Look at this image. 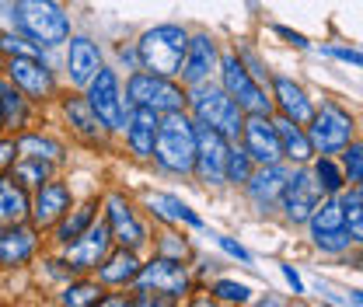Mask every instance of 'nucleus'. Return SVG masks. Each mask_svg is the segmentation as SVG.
I'll return each mask as SVG.
<instances>
[{
	"instance_id": "nucleus-1",
	"label": "nucleus",
	"mask_w": 363,
	"mask_h": 307,
	"mask_svg": "<svg viewBox=\"0 0 363 307\" xmlns=\"http://www.w3.org/2000/svg\"><path fill=\"white\" fill-rule=\"evenodd\" d=\"M154 157L161 168L185 175L196 168V130L192 123L182 116L179 108L168 112V119H157V136H154Z\"/></svg>"
},
{
	"instance_id": "nucleus-2",
	"label": "nucleus",
	"mask_w": 363,
	"mask_h": 307,
	"mask_svg": "<svg viewBox=\"0 0 363 307\" xmlns=\"http://www.w3.org/2000/svg\"><path fill=\"white\" fill-rule=\"evenodd\" d=\"M185 43H189V35L179 25H157V28L143 32V39L136 43L140 67L147 74H157V77H175L182 67V56H185Z\"/></svg>"
},
{
	"instance_id": "nucleus-3",
	"label": "nucleus",
	"mask_w": 363,
	"mask_h": 307,
	"mask_svg": "<svg viewBox=\"0 0 363 307\" xmlns=\"http://www.w3.org/2000/svg\"><path fill=\"white\" fill-rule=\"evenodd\" d=\"M18 28L39 45H60L70 39V21L60 4L52 0H18L14 4Z\"/></svg>"
},
{
	"instance_id": "nucleus-4",
	"label": "nucleus",
	"mask_w": 363,
	"mask_h": 307,
	"mask_svg": "<svg viewBox=\"0 0 363 307\" xmlns=\"http://www.w3.org/2000/svg\"><path fill=\"white\" fill-rule=\"evenodd\" d=\"M192 112L203 126H213L217 133H224L227 140H238L241 126H245V116L238 108V101L220 88H203V84H192Z\"/></svg>"
},
{
	"instance_id": "nucleus-5",
	"label": "nucleus",
	"mask_w": 363,
	"mask_h": 307,
	"mask_svg": "<svg viewBox=\"0 0 363 307\" xmlns=\"http://www.w3.org/2000/svg\"><path fill=\"white\" fill-rule=\"evenodd\" d=\"M220 74H224V91L238 101V108H248L252 116H269V108H272L269 98L252 81V74L245 70V63L234 52H227L224 60H220Z\"/></svg>"
},
{
	"instance_id": "nucleus-6",
	"label": "nucleus",
	"mask_w": 363,
	"mask_h": 307,
	"mask_svg": "<svg viewBox=\"0 0 363 307\" xmlns=\"http://www.w3.org/2000/svg\"><path fill=\"white\" fill-rule=\"evenodd\" d=\"M353 136V119L350 112H342L335 101H325L321 112L311 116V147H321V154H339Z\"/></svg>"
},
{
	"instance_id": "nucleus-7",
	"label": "nucleus",
	"mask_w": 363,
	"mask_h": 307,
	"mask_svg": "<svg viewBox=\"0 0 363 307\" xmlns=\"http://www.w3.org/2000/svg\"><path fill=\"white\" fill-rule=\"evenodd\" d=\"M91 91H88V105L91 112L98 116V123L101 126H108V130H123V98H119V81H116V74L112 70H105V67H98V74L88 81Z\"/></svg>"
},
{
	"instance_id": "nucleus-8",
	"label": "nucleus",
	"mask_w": 363,
	"mask_h": 307,
	"mask_svg": "<svg viewBox=\"0 0 363 307\" xmlns=\"http://www.w3.org/2000/svg\"><path fill=\"white\" fill-rule=\"evenodd\" d=\"M130 101L143 105V108H154V112H175L182 108V88H175L168 77H157V74H133L130 81Z\"/></svg>"
},
{
	"instance_id": "nucleus-9",
	"label": "nucleus",
	"mask_w": 363,
	"mask_h": 307,
	"mask_svg": "<svg viewBox=\"0 0 363 307\" xmlns=\"http://www.w3.org/2000/svg\"><path fill=\"white\" fill-rule=\"evenodd\" d=\"M279 199H283V210H286V217L294 223H308V217L315 213V206L321 203V185L315 182L311 172H294L283 182Z\"/></svg>"
},
{
	"instance_id": "nucleus-10",
	"label": "nucleus",
	"mask_w": 363,
	"mask_h": 307,
	"mask_svg": "<svg viewBox=\"0 0 363 307\" xmlns=\"http://www.w3.org/2000/svg\"><path fill=\"white\" fill-rule=\"evenodd\" d=\"M140 290H154V294H168V297H182L189 290V276L182 259H154V262L140 265L133 276Z\"/></svg>"
},
{
	"instance_id": "nucleus-11",
	"label": "nucleus",
	"mask_w": 363,
	"mask_h": 307,
	"mask_svg": "<svg viewBox=\"0 0 363 307\" xmlns=\"http://www.w3.org/2000/svg\"><path fill=\"white\" fill-rule=\"evenodd\" d=\"M224 164H227V136L217 133L213 126H203L196 130V168L203 182L210 185H220L224 182Z\"/></svg>"
},
{
	"instance_id": "nucleus-12",
	"label": "nucleus",
	"mask_w": 363,
	"mask_h": 307,
	"mask_svg": "<svg viewBox=\"0 0 363 307\" xmlns=\"http://www.w3.org/2000/svg\"><path fill=\"white\" fill-rule=\"evenodd\" d=\"M245 150L252 161L259 164H276L283 157V147H279V136H276V126L269 123V116H252L245 126Z\"/></svg>"
},
{
	"instance_id": "nucleus-13",
	"label": "nucleus",
	"mask_w": 363,
	"mask_h": 307,
	"mask_svg": "<svg viewBox=\"0 0 363 307\" xmlns=\"http://www.w3.org/2000/svg\"><path fill=\"white\" fill-rule=\"evenodd\" d=\"M213 67H217V45L210 35H196V39L185 43V56H182L179 67L185 84H203L213 74Z\"/></svg>"
},
{
	"instance_id": "nucleus-14",
	"label": "nucleus",
	"mask_w": 363,
	"mask_h": 307,
	"mask_svg": "<svg viewBox=\"0 0 363 307\" xmlns=\"http://www.w3.org/2000/svg\"><path fill=\"white\" fill-rule=\"evenodd\" d=\"M108 241H112L108 223H94V220H91L88 230H84L77 241H70L67 259H70L74 269H98V262H101L105 252H108Z\"/></svg>"
},
{
	"instance_id": "nucleus-15",
	"label": "nucleus",
	"mask_w": 363,
	"mask_h": 307,
	"mask_svg": "<svg viewBox=\"0 0 363 307\" xmlns=\"http://www.w3.org/2000/svg\"><path fill=\"white\" fill-rule=\"evenodd\" d=\"M108 234H112L123 248H140V245L147 241L143 223L133 217V210H130L119 196H112V199H108Z\"/></svg>"
},
{
	"instance_id": "nucleus-16",
	"label": "nucleus",
	"mask_w": 363,
	"mask_h": 307,
	"mask_svg": "<svg viewBox=\"0 0 363 307\" xmlns=\"http://www.w3.org/2000/svg\"><path fill=\"white\" fill-rule=\"evenodd\" d=\"M7 74H11V81H14L18 88H25L28 94H35V98H43V94L52 91V77H49V70L39 63V56H14V52H11Z\"/></svg>"
},
{
	"instance_id": "nucleus-17",
	"label": "nucleus",
	"mask_w": 363,
	"mask_h": 307,
	"mask_svg": "<svg viewBox=\"0 0 363 307\" xmlns=\"http://www.w3.org/2000/svg\"><path fill=\"white\" fill-rule=\"evenodd\" d=\"M67 210H70V189L60 185V182H49V178H45L43 185H39V196H35V210H32L35 223H39V227L56 223Z\"/></svg>"
},
{
	"instance_id": "nucleus-18",
	"label": "nucleus",
	"mask_w": 363,
	"mask_h": 307,
	"mask_svg": "<svg viewBox=\"0 0 363 307\" xmlns=\"http://www.w3.org/2000/svg\"><path fill=\"white\" fill-rule=\"evenodd\" d=\"M32 252H35V234L28 227L11 223L0 230V265H21Z\"/></svg>"
},
{
	"instance_id": "nucleus-19",
	"label": "nucleus",
	"mask_w": 363,
	"mask_h": 307,
	"mask_svg": "<svg viewBox=\"0 0 363 307\" xmlns=\"http://www.w3.org/2000/svg\"><path fill=\"white\" fill-rule=\"evenodd\" d=\"M272 91H276V101H279V108H283V116L290 119V123H311V101L304 98V91L297 88L294 81H286V77H276L272 81Z\"/></svg>"
},
{
	"instance_id": "nucleus-20",
	"label": "nucleus",
	"mask_w": 363,
	"mask_h": 307,
	"mask_svg": "<svg viewBox=\"0 0 363 307\" xmlns=\"http://www.w3.org/2000/svg\"><path fill=\"white\" fill-rule=\"evenodd\" d=\"M154 136H157V112L154 108H143V105H133L130 147H133L140 157H150L154 154Z\"/></svg>"
},
{
	"instance_id": "nucleus-21",
	"label": "nucleus",
	"mask_w": 363,
	"mask_h": 307,
	"mask_svg": "<svg viewBox=\"0 0 363 307\" xmlns=\"http://www.w3.org/2000/svg\"><path fill=\"white\" fill-rule=\"evenodd\" d=\"M283 182H286V172L279 168V164H262V172H255V175H248V192H252V199L259 203V206H269L279 199V192H283Z\"/></svg>"
},
{
	"instance_id": "nucleus-22",
	"label": "nucleus",
	"mask_w": 363,
	"mask_h": 307,
	"mask_svg": "<svg viewBox=\"0 0 363 307\" xmlns=\"http://www.w3.org/2000/svg\"><path fill=\"white\" fill-rule=\"evenodd\" d=\"M272 126H276V136H279L283 157H290V161H297V164L311 161V140L301 133V123H290V119L283 116V119L272 123Z\"/></svg>"
},
{
	"instance_id": "nucleus-23",
	"label": "nucleus",
	"mask_w": 363,
	"mask_h": 307,
	"mask_svg": "<svg viewBox=\"0 0 363 307\" xmlns=\"http://www.w3.org/2000/svg\"><path fill=\"white\" fill-rule=\"evenodd\" d=\"M101 60H98V49L88 39H74L70 43V81L74 84H88L91 77L98 74Z\"/></svg>"
},
{
	"instance_id": "nucleus-24",
	"label": "nucleus",
	"mask_w": 363,
	"mask_h": 307,
	"mask_svg": "<svg viewBox=\"0 0 363 307\" xmlns=\"http://www.w3.org/2000/svg\"><path fill=\"white\" fill-rule=\"evenodd\" d=\"M25 213H28V199H25L21 185H14V178L0 182V230L11 223H21Z\"/></svg>"
},
{
	"instance_id": "nucleus-25",
	"label": "nucleus",
	"mask_w": 363,
	"mask_h": 307,
	"mask_svg": "<svg viewBox=\"0 0 363 307\" xmlns=\"http://www.w3.org/2000/svg\"><path fill=\"white\" fill-rule=\"evenodd\" d=\"M147 206L157 213V217H164V220H185V223H192V227H203V220L196 217L182 199H175V196H161V192H150L147 196Z\"/></svg>"
},
{
	"instance_id": "nucleus-26",
	"label": "nucleus",
	"mask_w": 363,
	"mask_h": 307,
	"mask_svg": "<svg viewBox=\"0 0 363 307\" xmlns=\"http://www.w3.org/2000/svg\"><path fill=\"white\" fill-rule=\"evenodd\" d=\"M140 272V262H136L133 248H123L119 255H112L108 262L98 269V276L105 283H133V276Z\"/></svg>"
},
{
	"instance_id": "nucleus-27",
	"label": "nucleus",
	"mask_w": 363,
	"mask_h": 307,
	"mask_svg": "<svg viewBox=\"0 0 363 307\" xmlns=\"http://www.w3.org/2000/svg\"><path fill=\"white\" fill-rule=\"evenodd\" d=\"M342 223H346V230H350V238L353 241H360L363 238V192L360 189H353L350 196H342Z\"/></svg>"
},
{
	"instance_id": "nucleus-28",
	"label": "nucleus",
	"mask_w": 363,
	"mask_h": 307,
	"mask_svg": "<svg viewBox=\"0 0 363 307\" xmlns=\"http://www.w3.org/2000/svg\"><path fill=\"white\" fill-rule=\"evenodd\" d=\"M14 150L21 157H43V161H60V143L45 140V136H21L14 140Z\"/></svg>"
},
{
	"instance_id": "nucleus-29",
	"label": "nucleus",
	"mask_w": 363,
	"mask_h": 307,
	"mask_svg": "<svg viewBox=\"0 0 363 307\" xmlns=\"http://www.w3.org/2000/svg\"><path fill=\"white\" fill-rule=\"evenodd\" d=\"M311 230L315 234H325V230H339V227H346L342 223V206L335 203V199H328V203H318L315 213H311Z\"/></svg>"
},
{
	"instance_id": "nucleus-30",
	"label": "nucleus",
	"mask_w": 363,
	"mask_h": 307,
	"mask_svg": "<svg viewBox=\"0 0 363 307\" xmlns=\"http://www.w3.org/2000/svg\"><path fill=\"white\" fill-rule=\"evenodd\" d=\"M91 220H94V206H81V210H74V213H70V217L63 220V223H60V234H56V238H60V241H63V245H70V241H77V238H81V234H84V230H88V223Z\"/></svg>"
},
{
	"instance_id": "nucleus-31",
	"label": "nucleus",
	"mask_w": 363,
	"mask_h": 307,
	"mask_svg": "<svg viewBox=\"0 0 363 307\" xmlns=\"http://www.w3.org/2000/svg\"><path fill=\"white\" fill-rule=\"evenodd\" d=\"M0 119L7 126H14V130L25 123V101H21V94L14 88H0Z\"/></svg>"
},
{
	"instance_id": "nucleus-32",
	"label": "nucleus",
	"mask_w": 363,
	"mask_h": 307,
	"mask_svg": "<svg viewBox=\"0 0 363 307\" xmlns=\"http://www.w3.org/2000/svg\"><path fill=\"white\" fill-rule=\"evenodd\" d=\"M49 164H52V161L25 157V161L14 168V182H18V185H43L45 178H49Z\"/></svg>"
},
{
	"instance_id": "nucleus-33",
	"label": "nucleus",
	"mask_w": 363,
	"mask_h": 307,
	"mask_svg": "<svg viewBox=\"0 0 363 307\" xmlns=\"http://www.w3.org/2000/svg\"><path fill=\"white\" fill-rule=\"evenodd\" d=\"M67 116H70V123L77 126V133H84V136H98V116L91 112L88 101H67Z\"/></svg>"
},
{
	"instance_id": "nucleus-34",
	"label": "nucleus",
	"mask_w": 363,
	"mask_h": 307,
	"mask_svg": "<svg viewBox=\"0 0 363 307\" xmlns=\"http://www.w3.org/2000/svg\"><path fill=\"white\" fill-rule=\"evenodd\" d=\"M248 175H252V157H248V150H230L227 147V164H224V178H230V182H248Z\"/></svg>"
},
{
	"instance_id": "nucleus-35",
	"label": "nucleus",
	"mask_w": 363,
	"mask_h": 307,
	"mask_svg": "<svg viewBox=\"0 0 363 307\" xmlns=\"http://www.w3.org/2000/svg\"><path fill=\"white\" fill-rule=\"evenodd\" d=\"M315 182L321 185V192H339L342 185H346V178H342V172L328 161V157H321L315 164Z\"/></svg>"
},
{
	"instance_id": "nucleus-36",
	"label": "nucleus",
	"mask_w": 363,
	"mask_h": 307,
	"mask_svg": "<svg viewBox=\"0 0 363 307\" xmlns=\"http://www.w3.org/2000/svg\"><path fill=\"white\" fill-rule=\"evenodd\" d=\"M94 301H101V290H98L94 283H74V286H67V294H63V304H70V307L94 304Z\"/></svg>"
},
{
	"instance_id": "nucleus-37",
	"label": "nucleus",
	"mask_w": 363,
	"mask_h": 307,
	"mask_svg": "<svg viewBox=\"0 0 363 307\" xmlns=\"http://www.w3.org/2000/svg\"><path fill=\"white\" fill-rule=\"evenodd\" d=\"M315 245L321 248V252H342V248H350V245H357V241L350 238V230H346V227H339V230L315 234Z\"/></svg>"
},
{
	"instance_id": "nucleus-38",
	"label": "nucleus",
	"mask_w": 363,
	"mask_h": 307,
	"mask_svg": "<svg viewBox=\"0 0 363 307\" xmlns=\"http://www.w3.org/2000/svg\"><path fill=\"white\" fill-rule=\"evenodd\" d=\"M213 294H217L220 301H238V304H245V301L252 297V290H248L245 283H230V279H220V283L213 286Z\"/></svg>"
},
{
	"instance_id": "nucleus-39",
	"label": "nucleus",
	"mask_w": 363,
	"mask_h": 307,
	"mask_svg": "<svg viewBox=\"0 0 363 307\" xmlns=\"http://www.w3.org/2000/svg\"><path fill=\"white\" fill-rule=\"evenodd\" d=\"M346 172H350V182H360L363 178V161H360V143H346Z\"/></svg>"
},
{
	"instance_id": "nucleus-40",
	"label": "nucleus",
	"mask_w": 363,
	"mask_h": 307,
	"mask_svg": "<svg viewBox=\"0 0 363 307\" xmlns=\"http://www.w3.org/2000/svg\"><path fill=\"white\" fill-rule=\"evenodd\" d=\"M217 241H220V248H224L227 255H234V259H241V262H252V259H248V252H245L238 241H230V238H217Z\"/></svg>"
},
{
	"instance_id": "nucleus-41",
	"label": "nucleus",
	"mask_w": 363,
	"mask_h": 307,
	"mask_svg": "<svg viewBox=\"0 0 363 307\" xmlns=\"http://www.w3.org/2000/svg\"><path fill=\"white\" fill-rule=\"evenodd\" d=\"M14 154H18V150H14V140H0V168H4V164H11V161H14Z\"/></svg>"
},
{
	"instance_id": "nucleus-42",
	"label": "nucleus",
	"mask_w": 363,
	"mask_h": 307,
	"mask_svg": "<svg viewBox=\"0 0 363 307\" xmlns=\"http://www.w3.org/2000/svg\"><path fill=\"white\" fill-rule=\"evenodd\" d=\"M283 276H286V283L294 286V294H304V283H301V276L294 272V265H283Z\"/></svg>"
},
{
	"instance_id": "nucleus-43",
	"label": "nucleus",
	"mask_w": 363,
	"mask_h": 307,
	"mask_svg": "<svg viewBox=\"0 0 363 307\" xmlns=\"http://www.w3.org/2000/svg\"><path fill=\"white\" fill-rule=\"evenodd\" d=\"M328 52H335L339 60H350L353 67H360V52H357V49H328Z\"/></svg>"
},
{
	"instance_id": "nucleus-44",
	"label": "nucleus",
	"mask_w": 363,
	"mask_h": 307,
	"mask_svg": "<svg viewBox=\"0 0 363 307\" xmlns=\"http://www.w3.org/2000/svg\"><path fill=\"white\" fill-rule=\"evenodd\" d=\"M276 32H279L283 39H290L294 45H308V43H304V35H297V32H290V28H276Z\"/></svg>"
},
{
	"instance_id": "nucleus-45",
	"label": "nucleus",
	"mask_w": 363,
	"mask_h": 307,
	"mask_svg": "<svg viewBox=\"0 0 363 307\" xmlns=\"http://www.w3.org/2000/svg\"><path fill=\"white\" fill-rule=\"evenodd\" d=\"M0 67H4V49H0Z\"/></svg>"
},
{
	"instance_id": "nucleus-46",
	"label": "nucleus",
	"mask_w": 363,
	"mask_h": 307,
	"mask_svg": "<svg viewBox=\"0 0 363 307\" xmlns=\"http://www.w3.org/2000/svg\"><path fill=\"white\" fill-rule=\"evenodd\" d=\"M0 126H4V119H0Z\"/></svg>"
}]
</instances>
